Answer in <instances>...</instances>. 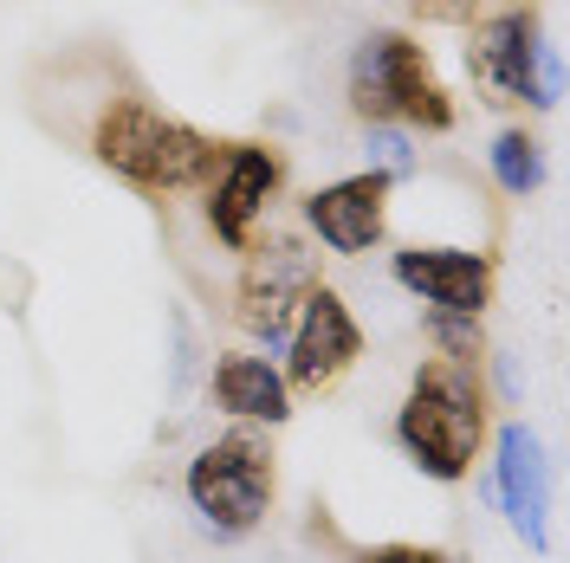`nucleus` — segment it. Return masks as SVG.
<instances>
[{
	"label": "nucleus",
	"mask_w": 570,
	"mask_h": 563,
	"mask_svg": "<svg viewBox=\"0 0 570 563\" xmlns=\"http://www.w3.org/2000/svg\"><path fill=\"white\" fill-rule=\"evenodd\" d=\"M487 156H493V181L505 188V195H519V201H525V195L544 188V149H538L532 130H499Z\"/></svg>",
	"instance_id": "13"
},
{
	"label": "nucleus",
	"mask_w": 570,
	"mask_h": 563,
	"mask_svg": "<svg viewBox=\"0 0 570 563\" xmlns=\"http://www.w3.org/2000/svg\"><path fill=\"white\" fill-rule=\"evenodd\" d=\"M208 388H214V408L234 415L240 427H285L292 422V388H285L273 356H253V350L214 356Z\"/></svg>",
	"instance_id": "12"
},
{
	"label": "nucleus",
	"mask_w": 570,
	"mask_h": 563,
	"mask_svg": "<svg viewBox=\"0 0 570 563\" xmlns=\"http://www.w3.org/2000/svg\"><path fill=\"white\" fill-rule=\"evenodd\" d=\"M487 7L493 0H409V13L428 27H473V20H487Z\"/></svg>",
	"instance_id": "15"
},
{
	"label": "nucleus",
	"mask_w": 570,
	"mask_h": 563,
	"mask_svg": "<svg viewBox=\"0 0 570 563\" xmlns=\"http://www.w3.org/2000/svg\"><path fill=\"white\" fill-rule=\"evenodd\" d=\"M390 195H395V176L356 169V176H344V181L312 188V195L298 201V214H305V227L318 234V247L351 253L356 259V253L383 247V234H390Z\"/></svg>",
	"instance_id": "10"
},
{
	"label": "nucleus",
	"mask_w": 570,
	"mask_h": 563,
	"mask_svg": "<svg viewBox=\"0 0 570 563\" xmlns=\"http://www.w3.org/2000/svg\"><path fill=\"white\" fill-rule=\"evenodd\" d=\"M188 505L202 531L214 537H247V531L266 525L273 498H279V460L266 447L259 427H227L214 434L202 454L188 460Z\"/></svg>",
	"instance_id": "4"
},
{
	"label": "nucleus",
	"mask_w": 570,
	"mask_h": 563,
	"mask_svg": "<svg viewBox=\"0 0 570 563\" xmlns=\"http://www.w3.org/2000/svg\"><path fill=\"white\" fill-rule=\"evenodd\" d=\"M428 344H434L441 363H466V369H480V363H487L480 317H434V312H428Z\"/></svg>",
	"instance_id": "14"
},
{
	"label": "nucleus",
	"mask_w": 570,
	"mask_h": 563,
	"mask_svg": "<svg viewBox=\"0 0 570 563\" xmlns=\"http://www.w3.org/2000/svg\"><path fill=\"white\" fill-rule=\"evenodd\" d=\"M390 273L409 298H422L434 317H480L493 305L499 259L480 247H395Z\"/></svg>",
	"instance_id": "9"
},
{
	"label": "nucleus",
	"mask_w": 570,
	"mask_h": 563,
	"mask_svg": "<svg viewBox=\"0 0 570 563\" xmlns=\"http://www.w3.org/2000/svg\"><path fill=\"white\" fill-rule=\"evenodd\" d=\"M493 493L505 525L525 537V551H551V460L538 427L505 422L493 434Z\"/></svg>",
	"instance_id": "11"
},
{
	"label": "nucleus",
	"mask_w": 570,
	"mask_h": 563,
	"mask_svg": "<svg viewBox=\"0 0 570 563\" xmlns=\"http://www.w3.org/2000/svg\"><path fill=\"white\" fill-rule=\"evenodd\" d=\"M344 91H351V110L370 124V130H395V124H409V130H454V98H448V85L434 78V59H428L422 39L395 33V27H376V33L356 39L351 52V78H344Z\"/></svg>",
	"instance_id": "3"
},
{
	"label": "nucleus",
	"mask_w": 570,
	"mask_h": 563,
	"mask_svg": "<svg viewBox=\"0 0 570 563\" xmlns=\"http://www.w3.org/2000/svg\"><path fill=\"white\" fill-rule=\"evenodd\" d=\"M91 156L137 195L163 201V195H202L227 156V142L156 110L149 98H110L91 124Z\"/></svg>",
	"instance_id": "1"
},
{
	"label": "nucleus",
	"mask_w": 570,
	"mask_h": 563,
	"mask_svg": "<svg viewBox=\"0 0 570 563\" xmlns=\"http://www.w3.org/2000/svg\"><path fill=\"white\" fill-rule=\"evenodd\" d=\"M318 253L305 247L298 234H266L253 240L247 259H240V279H234V324L266 344V356L285 350V330L298 305L318 292Z\"/></svg>",
	"instance_id": "6"
},
{
	"label": "nucleus",
	"mask_w": 570,
	"mask_h": 563,
	"mask_svg": "<svg viewBox=\"0 0 570 563\" xmlns=\"http://www.w3.org/2000/svg\"><path fill=\"white\" fill-rule=\"evenodd\" d=\"M279 188H285V156L273 142H227L214 181L202 188L208 234L227 253H247L259 240V214L279 201Z\"/></svg>",
	"instance_id": "8"
},
{
	"label": "nucleus",
	"mask_w": 570,
	"mask_h": 563,
	"mask_svg": "<svg viewBox=\"0 0 570 563\" xmlns=\"http://www.w3.org/2000/svg\"><path fill=\"white\" fill-rule=\"evenodd\" d=\"M356 563H454L441 544H376V551H363Z\"/></svg>",
	"instance_id": "17"
},
{
	"label": "nucleus",
	"mask_w": 570,
	"mask_h": 563,
	"mask_svg": "<svg viewBox=\"0 0 570 563\" xmlns=\"http://www.w3.org/2000/svg\"><path fill=\"white\" fill-rule=\"evenodd\" d=\"M466 71L487 91V105H525V110H551L564 91L558 71V46L544 39V13L532 0L505 7L473 20V46H466Z\"/></svg>",
	"instance_id": "5"
},
{
	"label": "nucleus",
	"mask_w": 570,
	"mask_h": 563,
	"mask_svg": "<svg viewBox=\"0 0 570 563\" xmlns=\"http://www.w3.org/2000/svg\"><path fill=\"white\" fill-rule=\"evenodd\" d=\"M370 169H383V176H395V181L415 169V156H409L402 130H370Z\"/></svg>",
	"instance_id": "16"
},
{
	"label": "nucleus",
	"mask_w": 570,
	"mask_h": 563,
	"mask_svg": "<svg viewBox=\"0 0 570 563\" xmlns=\"http://www.w3.org/2000/svg\"><path fill=\"white\" fill-rule=\"evenodd\" d=\"M487 434H493V415H487L480 369L428 356L422 369L409 376L402 408H395V447H402V460L422 480H434V486H461L473 473V460L487 454Z\"/></svg>",
	"instance_id": "2"
},
{
	"label": "nucleus",
	"mask_w": 570,
	"mask_h": 563,
	"mask_svg": "<svg viewBox=\"0 0 570 563\" xmlns=\"http://www.w3.org/2000/svg\"><path fill=\"white\" fill-rule=\"evenodd\" d=\"M279 356H285L279 376H285L292 395H324V388L344 383L356 369V356H363V324H356V312L344 305V292L318 285V292L298 305Z\"/></svg>",
	"instance_id": "7"
}]
</instances>
